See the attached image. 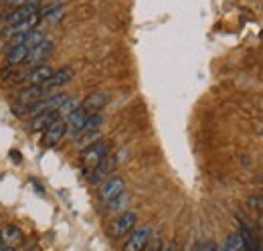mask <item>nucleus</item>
Segmentation results:
<instances>
[{
  "label": "nucleus",
  "mask_w": 263,
  "mask_h": 251,
  "mask_svg": "<svg viewBox=\"0 0 263 251\" xmlns=\"http://www.w3.org/2000/svg\"><path fill=\"white\" fill-rule=\"evenodd\" d=\"M107 99H109V95L107 92H103V89H98V92H93V94H89L83 101H81V107L87 112V116H93V114H101V110L105 107V103H107Z\"/></svg>",
  "instance_id": "0eeeda50"
},
{
  "label": "nucleus",
  "mask_w": 263,
  "mask_h": 251,
  "mask_svg": "<svg viewBox=\"0 0 263 251\" xmlns=\"http://www.w3.org/2000/svg\"><path fill=\"white\" fill-rule=\"evenodd\" d=\"M51 53H53V41L45 37V41H43L41 45H36L34 49H31V53H29V57H27V61L25 63H27L29 67L45 65V61L51 57Z\"/></svg>",
  "instance_id": "423d86ee"
},
{
  "label": "nucleus",
  "mask_w": 263,
  "mask_h": 251,
  "mask_svg": "<svg viewBox=\"0 0 263 251\" xmlns=\"http://www.w3.org/2000/svg\"><path fill=\"white\" fill-rule=\"evenodd\" d=\"M150 239H152V227H148V225L138 227L130 233V237L124 245V251H144L148 247Z\"/></svg>",
  "instance_id": "20e7f679"
},
{
  "label": "nucleus",
  "mask_w": 263,
  "mask_h": 251,
  "mask_svg": "<svg viewBox=\"0 0 263 251\" xmlns=\"http://www.w3.org/2000/svg\"><path fill=\"white\" fill-rule=\"evenodd\" d=\"M126 201H128V196H126V194L118 196L116 201H111V203H109V211H120V209L126 205Z\"/></svg>",
  "instance_id": "5701e85b"
},
{
  "label": "nucleus",
  "mask_w": 263,
  "mask_h": 251,
  "mask_svg": "<svg viewBox=\"0 0 263 251\" xmlns=\"http://www.w3.org/2000/svg\"><path fill=\"white\" fill-rule=\"evenodd\" d=\"M61 118V112H45V114H39L34 116L33 122H31V130L33 132H45L53 122H57Z\"/></svg>",
  "instance_id": "4468645a"
},
{
  "label": "nucleus",
  "mask_w": 263,
  "mask_h": 251,
  "mask_svg": "<svg viewBox=\"0 0 263 251\" xmlns=\"http://www.w3.org/2000/svg\"><path fill=\"white\" fill-rule=\"evenodd\" d=\"M124 190H126V181L122 176H109L99 185V199H101V203L109 205L111 201L122 196Z\"/></svg>",
  "instance_id": "f03ea898"
},
{
  "label": "nucleus",
  "mask_w": 263,
  "mask_h": 251,
  "mask_svg": "<svg viewBox=\"0 0 263 251\" xmlns=\"http://www.w3.org/2000/svg\"><path fill=\"white\" fill-rule=\"evenodd\" d=\"M53 75V69L49 65H39V67H33L31 71H27V83L29 85H43L49 77Z\"/></svg>",
  "instance_id": "f8f14e48"
},
{
  "label": "nucleus",
  "mask_w": 263,
  "mask_h": 251,
  "mask_svg": "<svg viewBox=\"0 0 263 251\" xmlns=\"http://www.w3.org/2000/svg\"><path fill=\"white\" fill-rule=\"evenodd\" d=\"M0 245H2V239H0Z\"/></svg>",
  "instance_id": "c756f323"
},
{
  "label": "nucleus",
  "mask_w": 263,
  "mask_h": 251,
  "mask_svg": "<svg viewBox=\"0 0 263 251\" xmlns=\"http://www.w3.org/2000/svg\"><path fill=\"white\" fill-rule=\"evenodd\" d=\"M43 97H47V92H45V87L43 85H27L21 94H18V103L23 105H33L36 103L39 99H43Z\"/></svg>",
  "instance_id": "9b49d317"
},
{
  "label": "nucleus",
  "mask_w": 263,
  "mask_h": 251,
  "mask_svg": "<svg viewBox=\"0 0 263 251\" xmlns=\"http://www.w3.org/2000/svg\"><path fill=\"white\" fill-rule=\"evenodd\" d=\"M71 79H73V69H71V67H61V69L53 71V75L43 83V87H45V92L49 94L51 89H57V87L69 83Z\"/></svg>",
  "instance_id": "1a4fd4ad"
},
{
  "label": "nucleus",
  "mask_w": 263,
  "mask_h": 251,
  "mask_svg": "<svg viewBox=\"0 0 263 251\" xmlns=\"http://www.w3.org/2000/svg\"><path fill=\"white\" fill-rule=\"evenodd\" d=\"M195 251H204V249H202V245H197V247H195Z\"/></svg>",
  "instance_id": "c85d7f7f"
},
{
  "label": "nucleus",
  "mask_w": 263,
  "mask_h": 251,
  "mask_svg": "<svg viewBox=\"0 0 263 251\" xmlns=\"http://www.w3.org/2000/svg\"><path fill=\"white\" fill-rule=\"evenodd\" d=\"M87 112L79 105V107H75L71 114H67L65 118V124H67V132L71 134V136H75V134H81L83 132V128H85V122H87Z\"/></svg>",
  "instance_id": "6e6552de"
},
{
  "label": "nucleus",
  "mask_w": 263,
  "mask_h": 251,
  "mask_svg": "<svg viewBox=\"0 0 263 251\" xmlns=\"http://www.w3.org/2000/svg\"><path fill=\"white\" fill-rule=\"evenodd\" d=\"M202 249H204V251H217V245H215L213 241H209L206 245H202Z\"/></svg>",
  "instance_id": "a878e982"
},
{
  "label": "nucleus",
  "mask_w": 263,
  "mask_h": 251,
  "mask_svg": "<svg viewBox=\"0 0 263 251\" xmlns=\"http://www.w3.org/2000/svg\"><path fill=\"white\" fill-rule=\"evenodd\" d=\"M45 41V32L41 31V29H34V31H31L27 37H25V41H23V45L31 51V49H34L36 45H41Z\"/></svg>",
  "instance_id": "aec40b11"
},
{
  "label": "nucleus",
  "mask_w": 263,
  "mask_h": 251,
  "mask_svg": "<svg viewBox=\"0 0 263 251\" xmlns=\"http://www.w3.org/2000/svg\"><path fill=\"white\" fill-rule=\"evenodd\" d=\"M114 166H116V158L107 154V156H105V160L99 164L98 168H93V172H91L89 181H91L93 185H99V183H103V181H105V176H109V174H111Z\"/></svg>",
  "instance_id": "ddd939ff"
},
{
  "label": "nucleus",
  "mask_w": 263,
  "mask_h": 251,
  "mask_svg": "<svg viewBox=\"0 0 263 251\" xmlns=\"http://www.w3.org/2000/svg\"><path fill=\"white\" fill-rule=\"evenodd\" d=\"M29 53H31V51H29L25 45H16V47H10V49H8V53H6V63H8L10 67H14V65H21V63L27 61Z\"/></svg>",
  "instance_id": "f3484780"
},
{
  "label": "nucleus",
  "mask_w": 263,
  "mask_h": 251,
  "mask_svg": "<svg viewBox=\"0 0 263 251\" xmlns=\"http://www.w3.org/2000/svg\"><path fill=\"white\" fill-rule=\"evenodd\" d=\"M136 223H138V213H134V211H124V213H120V215L114 219L111 227H109V233H111L114 237L128 235V233L134 231Z\"/></svg>",
  "instance_id": "7ed1b4c3"
},
{
  "label": "nucleus",
  "mask_w": 263,
  "mask_h": 251,
  "mask_svg": "<svg viewBox=\"0 0 263 251\" xmlns=\"http://www.w3.org/2000/svg\"><path fill=\"white\" fill-rule=\"evenodd\" d=\"M0 239H2V245H18L23 241V231L16 227V225H6L2 231H0Z\"/></svg>",
  "instance_id": "dca6fc26"
},
{
  "label": "nucleus",
  "mask_w": 263,
  "mask_h": 251,
  "mask_svg": "<svg viewBox=\"0 0 263 251\" xmlns=\"http://www.w3.org/2000/svg\"><path fill=\"white\" fill-rule=\"evenodd\" d=\"M63 8H65L63 4H51V6L43 8V10H39V14H41V21L55 25V23H57V21L63 16V12H65Z\"/></svg>",
  "instance_id": "a211bd4d"
},
{
  "label": "nucleus",
  "mask_w": 263,
  "mask_h": 251,
  "mask_svg": "<svg viewBox=\"0 0 263 251\" xmlns=\"http://www.w3.org/2000/svg\"><path fill=\"white\" fill-rule=\"evenodd\" d=\"M75 107H79L77 99H73V97H67V101L63 103V105H61V110H59V112H61V114H71Z\"/></svg>",
  "instance_id": "4be33fe9"
},
{
  "label": "nucleus",
  "mask_w": 263,
  "mask_h": 251,
  "mask_svg": "<svg viewBox=\"0 0 263 251\" xmlns=\"http://www.w3.org/2000/svg\"><path fill=\"white\" fill-rule=\"evenodd\" d=\"M101 122H103V116H101V114H93V116H89V118H87V122H85L83 132H96V128H99Z\"/></svg>",
  "instance_id": "412c9836"
},
{
  "label": "nucleus",
  "mask_w": 263,
  "mask_h": 251,
  "mask_svg": "<svg viewBox=\"0 0 263 251\" xmlns=\"http://www.w3.org/2000/svg\"><path fill=\"white\" fill-rule=\"evenodd\" d=\"M27 251H39V247H36V245H33V247H29Z\"/></svg>",
  "instance_id": "cd10ccee"
},
{
  "label": "nucleus",
  "mask_w": 263,
  "mask_h": 251,
  "mask_svg": "<svg viewBox=\"0 0 263 251\" xmlns=\"http://www.w3.org/2000/svg\"><path fill=\"white\" fill-rule=\"evenodd\" d=\"M160 251H176V243H174V241H170V243H166Z\"/></svg>",
  "instance_id": "393cba45"
},
{
  "label": "nucleus",
  "mask_w": 263,
  "mask_h": 251,
  "mask_svg": "<svg viewBox=\"0 0 263 251\" xmlns=\"http://www.w3.org/2000/svg\"><path fill=\"white\" fill-rule=\"evenodd\" d=\"M29 0H6V4H8V8H21V6H25Z\"/></svg>",
  "instance_id": "b1692460"
},
{
  "label": "nucleus",
  "mask_w": 263,
  "mask_h": 251,
  "mask_svg": "<svg viewBox=\"0 0 263 251\" xmlns=\"http://www.w3.org/2000/svg\"><path fill=\"white\" fill-rule=\"evenodd\" d=\"M67 134V124H65V118H59L57 122H53V124L49 126L45 132H43V146H47V148H53V146H57L61 140H63V136Z\"/></svg>",
  "instance_id": "39448f33"
},
{
  "label": "nucleus",
  "mask_w": 263,
  "mask_h": 251,
  "mask_svg": "<svg viewBox=\"0 0 263 251\" xmlns=\"http://www.w3.org/2000/svg\"><path fill=\"white\" fill-rule=\"evenodd\" d=\"M39 12V8L36 6H31V4H25V6H21V8H14L12 12H8L6 16H4V23L8 25V27H16V25H21V23H25L29 16H33Z\"/></svg>",
  "instance_id": "9d476101"
},
{
  "label": "nucleus",
  "mask_w": 263,
  "mask_h": 251,
  "mask_svg": "<svg viewBox=\"0 0 263 251\" xmlns=\"http://www.w3.org/2000/svg\"><path fill=\"white\" fill-rule=\"evenodd\" d=\"M0 251H16V247H12V245H0Z\"/></svg>",
  "instance_id": "bb28decb"
},
{
  "label": "nucleus",
  "mask_w": 263,
  "mask_h": 251,
  "mask_svg": "<svg viewBox=\"0 0 263 251\" xmlns=\"http://www.w3.org/2000/svg\"><path fill=\"white\" fill-rule=\"evenodd\" d=\"M241 239H243V245H245V251H263L261 243H259V239H257V235L253 233V229L247 225V223H243V227H241Z\"/></svg>",
  "instance_id": "2eb2a0df"
},
{
  "label": "nucleus",
  "mask_w": 263,
  "mask_h": 251,
  "mask_svg": "<svg viewBox=\"0 0 263 251\" xmlns=\"http://www.w3.org/2000/svg\"><path fill=\"white\" fill-rule=\"evenodd\" d=\"M221 251H245V245H243V239L239 233H231L227 235V239L223 241L221 245Z\"/></svg>",
  "instance_id": "6ab92c4d"
},
{
  "label": "nucleus",
  "mask_w": 263,
  "mask_h": 251,
  "mask_svg": "<svg viewBox=\"0 0 263 251\" xmlns=\"http://www.w3.org/2000/svg\"><path fill=\"white\" fill-rule=\"evenodd\" d=\"M107 154H109V146H107V142L98 140V142H93V144H89V146H85V148L81 150L79 162H81V166H83L85 170L91 172L93 168H98L99 164L105 160Z\"/></svg>",
  "instance_id": "f257e3e1"
},
{
  "label": "nucleus",
  "mask_w": 263,
  "mask_h": 251,
  "mask_svg": "<svg viewBox=\"0 0 263 251\" xmlns=\"http://www.w3.org/2000/svg\"><path fill=\"white\" fill-rule=\"evenodd\" d=\"M16 251H18V249H16Z\"/></svg>",
  "instance_id": "7c9ffc66"
}]
</instances>
